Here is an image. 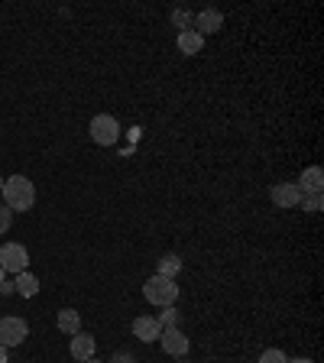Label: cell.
I'll return each instance as SVG.
<instances>
[{
  "instance_id": "7",
  "label": "cell",
  "mask_w": 324,
  "mask_h": 363,
  "mask_svg": "<svg viewBox=\"0 0 324 363\" xmlns=\"http://www.w3.org/2000/svg\"><path fill=\"white\" fill-rule=\"evenodd\" d=\"M159 334H162V325H159L156 315H140L133 318V337L143 340V344H152V340H159Z\"/></svg>"
},
{
  "instance_id": "8",
  "label": "cell",
  "mask_w": 324,
  "mask_h": 363,
  "mask_svg": "<svg viewBox=\"0 0 324 363\" xmlns=\"http://www.w3.org/2000/svg\"><path fill=\"white\" fill-rule=\"evenodd\" d=\"M269 195H272V204H276V208H298V204H302V191H298L295 182H279Z\"/></svg>"
},
{
  "instance_id": "3",
  "label": "cell",
  "mask_w": 324,
  "mask_h": 363,
  "mask_svg": "<svg viewBox=\"0 0 324 363\" xmlns=\"http://www.w3.org/2000/svg\"><path fill=\"white\" fill-rule=\"evenodd\" d=\"M0 266L10 276H20V272L30 269V250L23 247V243H4L0 247Z\"/></svg>"
},
{
  "instance_id": "13",
  "label": "cell",
  "mask_w": 324,
  "mask_h": 363,
  "mask_svg": "<svg viewBox=\"0 0 324 363\" xmlns=\"http://www.w3.org/2000/svg\"><path fill=\"white\" fill-rule=\"evenodd\" d=\"M55 325H59L62 334H68V337H72V334L82 331V315H78L75 308H62L59 318H55Z\"/></svg>"
},
{
  "instance_id": "12",
  "label": "cell",
  "mask_w": 324,
  "mask_h": 363,
  "mask_svg": "<svg viewBox=\"0 0 324 363\" xmlns=\"http://www.w3.org/2000/svg\"><path fill=\"white\" fill-rule=\"evenodd\" d=\"M175 43H179V52L181 55H198L204 49V36H198L195 30H181Z\"/></svg>"
},
{
  "instance_id": "14",
  "label": "cell",
  "mask_w": 324,
  "mask_h": 363,
  "mask_svg": "<svg viewBox=\"0 0 324 363\" xmlns=\"http://www.w3.org/2000/svg\"><path fill=\"white\" fill-rule=\"evenodd\" d=\"M13 289H16V295H20V298H33V295H39V279L33 276L30 269H26V272H20V276L13 279Z\"/></svg>"
},
{
  "instance_id": "24",
  "label": "cell",
  "mask_w": 324,
  "mask_h": 363,
  "mask_svg": "<svg viewBox=\"0 0 324 363\" xmlns=\"http://www.w3.org/2000/svg\"><path fill=\"white\" fill-rule=\"evenodd\" d=\"M289 363H315V360H308V357H298V360H289Z\"/></svg>"
},
{
  "instance_id": "11",
  "label": "cell",
  "mask_w": 324,
  "mask_h": 363,
  "mask_svg": "<svg viewBox=\"0 0 324 363\" xmlns=\"http://www.w3.org/2000/svg\"><path fill=\"white\" fill-rule=\"evenodd\" d=\"M321 185H324V172H321V166H308V169L302 172V179H298V191H302V195L321 191Z\"/></svg>"
},
{
  "instance_id": "23",
  "label": "cell",
  "mask_w": 324,
  "mask_h": 363,
  "mask_svg": "<svg viewBox=\"0 0 324 363\" xmlns=\"http://www.w3.org/2000/svg\"><path fill=\"white\" fill-rule=\"evenodd\" d=\"M0 363H7V347L0 344Z\"/></svg>"
},
{
  "instance_id": "9",
  "label": "cell",
  "mask_w": 324,
  "mask_h": 363,
  "mask_svg": "<svg viewBox=\"0 0 324 363\" xmlns=\"http://www.w3.org/2000/svg\"><path fill=\"white\" fill-rule=\"evenodd\" d=\"M68 350H72V357H75L78 363H84L98 354V340L91 337V334L78 331V334H72V340H68Z\"/></svg>"
},
{
  "instance_id": "26",
  "label": "cell",
  "mask_w": 324,
  "mask_h": 363,
  "mask_svg": "<svg viewBox=\"0 0 324 363\" xmlns=\"http://www.w3.org/2000/svg\"><path fill=\"white\" fill-rule=\"evenodd\" d=\"M4 276H7V272H4V266H0V282H4Z\"/></svg>"
},
{
  "instance_id": "16",
  "label": "cell",
  "mask_w": 324,
  "mask_h": 363,
  "mask_svg": "<svg viewBox=\"0 0 324 363\" xmlns=\"http://www.w3.org/2000/svg\"><path fill=\"white\" fill-rule=\"evenodd\" d=\"M172 23L181 26V30H191V23H195V13L191 10H172ZM179 30V33H181Z\"/></svg>"
},
{
  "instance_id": "25",
  "label": "cell",
  "mask_w": 324,
  "mask_h": 363,
  "mask_svg": "<svg viewBox=\"0 0 324 363\" xmlns=\"http://www.w3.org/2000/svg\"><path fill=\"white\" fill-rule=\"evenodd\" d=\"M84 363H101V360H98V357H91V360H84Z\"/></svg>"
},
{
  "instance_id": "4",
  "label": "cell",
  "mask_w": 324,
  "mask_h": 363,
  "mask_svg": "<svg viewBox=\"0 0 324 363\" xmlns=\"http://www.w3.org/2000/svg\"><path fill=\"white\" fill-rule=\"evenodd\" d=\"M91 140L98 146H113L117 140H121V123H117V117H111V113H98L94 121H91Z\"/></svg>"
},
{
  "instance_id": "6",
  "label": "cell",
  "mask_w": 324,
  "mask_h": 363,
  "mask_svg": "<svg viewBox=\"0 0 324 363\" xmlns=\"http://www.w3.org/2000/svg\"><path fill=\"white\" fill-rule=\"evenodd\" d=\"M159 344H162V350H166L169 357H185V354H189V347H191V340L185 337V331H181V328H162Z\"/></svg>"
},
{
  "instance_id": "17",
  "label": "cell",
  "mask_w": 324,
  "mask_h": 363,
  "mask_svg": "<svg viewBox=\"0 0 324 363\" xmlns=\"http://www.w3.org/2000/svg\"><path fill=\"white\" fill-rule=\"evenodd\" d=\"M259 363H289V357H286V350L269 347V350H263V354H259Z\"/></svg>"
},
{
  "instance_id": "18",
  "label": "cell",
  "mask_w": 324,
  "mask_h": 363,
  "mask_svg": "<svg viewBox=\"0 0 324 363\" xmlns=\"http://www.w3.org/2000/svg\"><path fill=\"white\" fill-rule=\"evenodd\" d=\"M302 204H305V211H321L324 208V198H321V191H311V195H302Z\"/></svg>"
},
{
  "instance_id": "22",
  "label": "cell",
  "mask_w": 324,
  "mask_h": 363,
  "mask_svg": "<svg viewBox=\"0 0 324 363\" xmlns=\"http://www.w3.org/2000/svg\"><path fill=\"white\" fill-rule=\"evenodd\" d=\"M16 289H13V282H0V295H13Z\"/></svg>"
},
{
  "instance_id": "15",
  "label": "cell",
  "mask_w": 324,
  "mask_h": 363,
  "mask_svg": "<svg viewBox=\"0 0 324 363\" xmlns=\"http://www.w3.org/2000/svg\"><path fill=\"white\" fill-rule=\"evenodd\" d=\"M181 272V259L175 253H166V257H159L156 263V276H166V279H175Z\"/></svg>"
},
{
  "instance_id": "10",
  "label": "cell",
  "mask_w": 324,
  "mask_h": 363,
  "mask_svg": "<svg viewBox=\"0 0 324 363\" xmlns=\"http://www.w3.org/2000/svg\"><path fill=\"white\" fill-rule=\"evenodd\" d=\"M220 26H224V13L220 10H201V13H195V23H191V30L198 33V36H211V33H218Z\"/></svg>"
},
{
  "instance_id": "1",
  "label": "cell",
  "mask_w": 324,
  "mask_h": 363,
  "mask_svg": "<svg viewBox=\"0 0 324 363\" xmlns=\"http://www.w3.org/2000/svg\"><path fill=\"white\" fill-rule=\"evenodd\" d=\"M0 195H4V204L10 211H30L33 201H36V185L26 175H10V179H4Z\"/></svg>"
},
{
  "instance_id": "19",
  "label": "cell",
  "mask_w": 324,
  "mask_h": 363,
  "mask_svg": "<svg viewBox=\"0 0 324 363\" xmlns=\"http://www.w3.org/2000/svg\"><path fill=\"white\" fill-rule=\"evenodd\" d=\"M159 325H162V328H179V311H175V305L162 308V315H159Z\"/></svg>"
},
{
  "instance_id": "21",
  "label": "cell",
  "mask_w": 324,
  "mask_h": 363,
  "mask_svg": "<svg viewBox=\"0 0 324 363\" xmlns=\"http://www.w3.org/2000/svg\"><path fill=\"white\" fill-rule=\"evenodd\" d=\"M111 363H136V360H133V354H130V350H121V354H113Z\"/></svg>"
},
{
  "instance_id": "2",
  "label": "cell",
  "mask_w": 324,
  "mask_h": 363,
  "mask_svg": "<svg viewBox=\"0 0 324 363\" xmlns=\"http://www.w3.org/2000/svg\"><path fill=\"white\" fill-rule=\"evenodd\" d=\"M143 295L150 305H159V308H169L179 298V286L175 279H166V276H150V282L143 286Z\"/></svg>"
},
{
  "instance_id": "20",
  "label": "cell",
  "mask_w": 324,
  "mask_h": 363,
  "mask_svg": "<svg viewBox=\"0 0 324 363\" xmlns=\"http://www.w3.org/2000/svg\"><path fill=\"white\" fill-rule=\"evenodd\" d=\"M10 220H13V211H10L7 204H0V234L10 230Z\"/></svg>"
},
{
  "instance_id": "27",
  "label": "cell",
  "mask_w": 324,
  "mask_h": 363,
  "mask_svg": "<svg viewBox=\"0 0 324 363\" xmlns=\"http://www.w3.org/2000/svg\"><path fill=\"white\" fill-rule=\"evenodd\" d=\"M0 191H4V179H0Z\"/></svg>"
},
{
  "instance_id": "5",
  "label": "cell",
  "mask_w": 324,
  "mask_h": 363,
  "mask_svg": "<svg viewBox=\"0 0 324 363\" xmlns=\"http://www.w3.org/2000/svg\"><path fill=\"white\" fill-rule=\"evenodd\" d=\"M26 334H30V325L23 321L20 315H4L0 318V344L4 347H20L23 340H26Z\"/></svg>"
}]
</instances>
